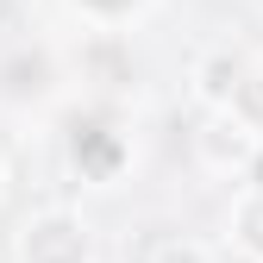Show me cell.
I'll use <instances>...</instances> for the list:
<instances>
[{
    "label": "cell",
    "mask_w": 263,
    "mask_h": 263,
    "mask_svg": "<svg viewBox=\"0 0 263 263\" xmlns=\"http://www.w3.org/2000/svg\"><path fill=\"white\" fill-rule=\"evenodd\" d=\"M226 251L238 263H263V176L245 182L226 207Z\"/></svg>",
    "instance_id": "cell-4"
},
{
    "label": "cell",
    "mask_w": 263,
    "mask_h": 263,
    "mask_svg": "<svg viewBox=\"0 0 263 263\" xmlns=\"http://www.w3.org/2000/svg\"><path fill=\"white\" fill-rule=\"evenodd\" d=\"M7 188H13V170H7V151H0V201H7Z\"/></svg>",
    "instance_id": "cell-6"
},
{
    "label": "cell",
    "mask_w": 263,
    "mask_h": 263,
    "mask_svg": "<svg viewBox=\"0 0 263 263\" xmlns=\"http://www.w3.org/2000/svg\"><path fill=\"white\" fill-rule=\"evenodd\" d=\"M194 157H201L207 176H219V182H245V176H257L263 125L245 119L238 107H207V113H201V132H194Z\"/></svg>",
    "instance_id": "cell-2"
},
{
    "label": "cell",
    "mask_w": 263,
    "mask_h": 263,
    "mask_svg": "<svg viewBox=\"0 0 263 263\" xmlns=\"http://www.w3.org/2000/svg\"><path fill=\"white\" fill-rule=\"evenodd\" d=\"M245 76H251L245 57H232V50H201V57H194V76H188L201 113H207V107H232L238 88H245Z\"/></svg>",
    "instance_id": "cell-3"
},
{
    "label": "cell",
    "mask_w": 263,
    "mask_h": 263,
    "mask_svg": "<svg viewBox=\"0 0 263 263\" xmlns=\"http://www.w3.org/2000/svg\"><path fill=\"white\" fill-rule=\"evenodd\" d=\"M69 7H76V13H82L94 31H119L125 19H138L151 0H69Z\"/></svg>",
    "instance_id": "cell-5"
},
{
    "label": "cell",
    "mask_w": 263,
    "mask_h": 263,
    "mask_svg": "<svg viewBox=\"0 0 263 263\" xmlns=\"http://www.w3.org/2000/svg\"><path fill=\"white\" fill-rule=\"evenodd\" d=\"M13 263H101V232L69 201L31 207L13 232Z\"/></svg>",
    "instance_id": "cell-1"
}]
</instances>
